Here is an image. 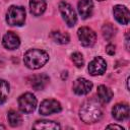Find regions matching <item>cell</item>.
I'll return each mask as SVG.
<instances>
[{"label":"cell","mask_w":130,"mask_h":130,"mask_svg":"<svg viewBox=\"0 0 130 130\" xmlns=\"http://www.w3.org/2000/svg\"><path fill=\"white\" fill-rule=\"evenodd\" d=\"M59 10L61 12L63 19L67 23V25L70 27L74 26L77 21V15H76V12L73 9V7L65 1H61L59 3Z\"/></svg>","instance_id":"cell-5"},{"label":"cell","mask_w":130,"mask_h":130,"mask_svg":"<svg viewBox=\"0 0 130 130\" xmlns=\"http://www.w3.org/2000/svg\"><path fill=\"white\" fill-rule=\"evenodd\" d=\"M112 115L117 121H124L129 117V106L128 104L121 103L116 104L112 109Z\"/></svg>","instance_id":"cell-12"},{"label":"cell","mask_w":130,"mask_h":130,"mask_svg":"<svg viewBox=\"0 0 130 130\" xmlns=\"http://www.w3.org/2000/svg\"><path fill=\"white\" fill-rule=\"evenodd\" d=\"M71 60L77 68H81L84 65V59H83L81 53H79V52H74L71 55Z\"/></svg>","instance_id":"cell-22"},{"label":"cell","mask_w":130,"mask_h":130,"mask_svg":"<svg viewBox=\"0 0 130 130\" xmlns=\"http://www.w3.org/2000/svg\"><path fill=\"white\" fill-rule=\"evenodd\" d=\"M32 128L34 129H46V130L53 129V130H56V129H60L61 127L57 122L50 121V120H40V121H37L32 125Z\"/></svg>","instance_id":"cell-17"},{"label":"cell","mask_w":130,"mask_h":130,"mask_svg":"<svg viewBox=\"0 0 130 130\" xmlns=\"http://www.w3.org/2000/svg\"><path fill=\"white\" fill-rule=\"evenodd\" d=\"M98 1H104V0H98Z\"/></svg>","instance_id":"cell-28"},{"label":"cell","mask_w":130,"mask_h":130,"mask_svg":"<svg viewBox=\"0 0 130 130\" xmlns=\"http://www.w3.org/2000/svg\"><path fill=\"white\" fill-rule=\"evenodd\" d=\"M78 12L82 19H86L91 16L93 11V3L91 0H80L77 4Z\"/></svg>","instance_id":"cell-14"},{"label":"cell","mask_w":130,"mask_h":130,"mask_svg":"<svg viewBox=\"0 0 130 130\" xmlns=\"http://www.w3.org/2000/svg\"><path fill=\"white\" fill-rule=\"evenodd\" d=\"M113 14L115 19L121 24H128L129 22V10L124 5H116L113 8Z\"/></svg>","instance_id":"cell-11"},{"label":"cell","mask_w":130,"mask_h":130,"mask_svg":"<svg viewBox=\"0 0 130 130\" xmlns=\"http://www.w3.org/2000/svg\"><path fill=\"white\" fill-rule=\"evenodd\" d=\"M61 110H62V108L58 101L53 100V99H47L41 103L39 112L43 116H48V115H52V114H57V113L61 112Z\"/></svg>","instance_id":"cell-7"},{"label":"cell","mask_w":130,"mask_h":130,"mask_svg":"<svg viewBox=\"0 0 130 130\" xmlns=\"http://www.w3.org/2000/svg\"><path fill=\"white\" fill-rule=\"evenodd\" d=\"M25 21V9L22 6L11 5L6 12V22L11 26H21Z\"/></svg>","instance_id":"cell-3"},{"label":"cell","mask_w":130,"mask_h":130,"mask_svg":"<svg viewBox=\"0 0 130 130\" xmlns=\"http://www.w3.org/2000/svg\"><path fill=\"white\" fill-rule=\"evenodd\" d=\"M88 72L90 75H102L106 72L107 69V63L102 57H95L92 59L88 64Z\"/></svg>","instance_id":"cell-8"},{"label":"cell","mask_w":130,"mask_h":130,"mask_svg":"<svg viewBox=\"0 0 130 130\" xmlns=\"http://www.w3.org/2000/svg\"><path fill=\"white\" fill-rule=\"evenodd\" d=\"M7 120L9 122V125L11 127H18L22 123V118L20 114H18L14 110H10L7 114Z\"/></svg>","instance_id":"cell-18"},{"label":"cell","mask_w":130,"mask_h":130,"mask_svg":"<svg viewBox=\"0 0 130 130\" xmlns=\"http://www.w3.org/2000/svg\"><path fill=\"white\" fill-rule=\"evenodd\" d=\"M9 90H10L9 83L4 79H0V105L6 102L9 94Z\"/></svg>","instance_id":"cell-20"},{"label":"cell","mask_w":130,"mask_h":130,"mask_svg":"<svg viewBox=\"0 0 130 130\" xmlns=\"http://www.w3.org/2000/svg\"><path fill=\"white\" fill-rule=\"evenodd\" d=\"M96 93H98V96H99V100L106 104V103H109L112 98H113V91L106 85L102 84V85H99L98 86V90H96Z\"/></svg>","instance_id":"cell-16"},{"label":"cell","mask_w":130,"mask_h":130,"mask_svg":"<svg viewBox=\"0 0 130 130\" xmlns=\"http://www.w3.org/2000/svg\"><path fill=\"white\" fill-rule=\"evenodd\" d=\"M0 129H5V126L2 125V124H0Z\"/></svg>","instance_id":"cell-27"},{"label":"cell","mask_w":130,"mask_h":130,"mask_svg":"<svg viewBox=\"0 0 130 130\" xmlns=\"http://www.w3.org/2000/svg\"><path fill=\"white\" fill-rule=\"evenodd\" d=\"M127 89L129 90V77L127 78Z\"/></svg>","instance_id":"cell-26"},{"label":"cell","mask_w":130,"mask_h":130,"mask_svg":"<svg viewBox=\"0 0 130 130\" xmlns=\"http://www.w3.org/2000/svg\"><path fill=\"white\" fill-rule=\"evenodd\" d=\"M49 60V54L40 49H29L23 56L24 65L32 70L43 67Z\"/></svg>","instance_id":"cell-2"},{"label":"cell","mask_w":130,"mask_h":130,"mask_svg":"<svg viewBox=\"0 0 130 130\" xmlns=\"http://www.w3.org/2000/svg\"><path fill=\"white\" fill-rule=\"evenodd\" d=\"M49 80H50L49 76L45 73H42V74H37V75L30 76L28 78V83L34 89L42 90L49 83Z\"/></svg>","instance_id":"cell-10"},{"label":"cell","mask_w":130,"mask_h":130,"mask_svg":"<svg viewBox=\"0 0 130 130\" xmlns=\"http://www.w3.org/2000/svg\"><path fill=\"white\" fill-rule=\"evenodd\" d=\"M107 129H118V130H124V128L120 125H117V124H110L106 127Z\"/></svg>","instance_id":"cell-24"},{"label":"cell","mask_w":130,"mask_h":130,"mask_svg":"<svg viewBox=\"0 0 130 130\" xmlns=\"http://www.w3.org/2000/svg\"><path fill=\"white\" fill-rule=\"evenodd\" d=\"M77 36H78L80 44L83 47H92L96 41L95 32L87 26L79 27L77 30Z\"/></svg>","instance_id":"cell-6"},{"label":"cell","mask_w":130,"mask_h":130,"mask_svg":"<svg viewBox=\"0 0 130 130\" xmlns=\"http://www.w3.org/2000/svg\"><path fill=\"white\" fill-rule=\"evenodd\" d=\"M103 116V110L95 100L85 101L79 110V117L85 124H93L101 120Z\"/></svg>","instance_id":"cell-1"},{"label":"cell","mask_w":130,"mask_h":130,"mask_svg":"<svg viewBox=\"0 0 130 130\" xmlns=\"http://www.w3.org/2000/svg\"><path fill=\"white\" fill-rule=\"evenodd\" d=\"M116 52V46L113 45V44H108L107 47H106V53L110 56H113Z\"/></svg>","instance_id":"cell-23"},{"label":"cell","mask_w":130,"mask_h":130,"mask_svg":"<svg viewBox=\"0 0 130 130\" xmlns=\"http://www.w3.org/2000/svg\"><path fill=\"white\" fill-rule=\"evenodd\" d=\"M51 38L52 40L57 43V44H61V45H64V44H67L70 40L69 38V35L66 34V32H62V31H59V30H54L51 32Z\"/></svg>","instance_id":"cell-19"},{"label":"cell","mask_w":130,"mask_h":130,"mask_svg":"<svg viewBox=\"0 0 130 130\" xmlns=\"http://www.w3.org/2000/svg\"><path fill=\"white\" fill-rule=\"evenodd\" d=\"M72 88H73L74 93H76L77 95H84V94H87L91 90L92 82L83 77H79L73 82Z\"/></svg>","instance_id":"cell-9"},{"label":"cell","mask_w":130,"mask_h":130,"mask_svg":"<svg viewBox=\"0 0 130 130\" xmlns=\"http://www.w3.org/2000/svg\"><path fill=\"white\" fill-rule=\"evenodd\" d=\"M2 44H3L4 48H6L7 50H15L19 47L20 40H19L18 36L15 35L14 32L8 31L4 35V37L2 39Z\"/></svg>","instance_id":"cell-13"},{"label":"cell","mask_w":130,"mask_h":130,"mask_svg":"<svg viewBox=\"0 0 130 130\" xmlns=\"http://www.w3.org/2000/svg\"><path fill=\"white\" fill-rule=\"evenodd\" d=\"M17 103H18V108H19L20 112H22L24 114H29L36 110L38 101L32 93L25 92L18 98Z\"/></svg>","instance_id":"cell-4"},{"label":"cell","mask_w":130,"mask_h":130,"mask_svg":"<svg viewBox=\"0 0 130 130\" xmlns=\"http://www.w3.org/2000/svg\"><path fill=\"white\" fill-rule=\"evenodd\" d=\"M116 27L112 24V23H106L103 25L102 27V32H103V37L106 40H111L115 35H116Z\"/></svg>","instance_id":"cell-21"},{"label":"cell","mask_w":130,"mask_h":130,"mask_svg":"<svg viewBox=\"0 0 130 130\" xmlns=\"http://www.w3.org/2000/svg\"><path fill=\"white\" fill-rule=\"evenodd\" d=\"M47 7L46 0H29V9L30 13L35 16L42 15Z\"/></svg>","instance_id":"cell-15"},{"label":"cell","mask_w":130,"mask_h":130,"mask_svg":"<svg viewBox=\"0 0 130 130\" xmlns=\"http://www.w3.org/2000/svg\"><path fill=\"white\" fill-rule=\"evenodd\" d=\"M125 41H126V49L129 50V34H126V39H125Z\"/></svg>","instance_id":"cell-25"}]
</instances>
